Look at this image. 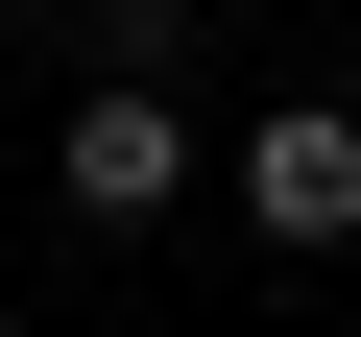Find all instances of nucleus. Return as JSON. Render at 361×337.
<instances>
[{"label":"nucleus","mask_w":361,"mask_h":337,"mask_svg":"<svg viewBox=\"0 0 361 337\" xmlns=\"http://www.w3.org/2000/svg\"><path fill=\"white\" fill-rule=\"evenodd\" d=\"M49 193H73V217H169V193H193V121H169V73H97V97H73Z\"/></svg>","instance_id":"1"},{"label":"nucleus","mask_w":361,"mask_h":337,"mask_svg":"<svg viewBox=\"0 0 361 337\" xmlns=\"http://www.w3.org/2000/svg\"><path fill=\"white\" fill-rule=\"evenodd\" d=\"M241 217H265V241H361V121H337V97H289V121L241 145Z\"/></svg>","instance_id":"2"},{"label":"nucleus","mask_w":361,"mask_h":337,"mask_svg":"<svg viewBox=\"0 0 361 337\" xmlns=\"http://www.w3.org/2000/svg\"><path fill=\"white\" fill-rule=\"evenodd\" d=\"M193 49V0H97V73H169Z\"/></svg>","instance_id":"3"}]
</instances>
